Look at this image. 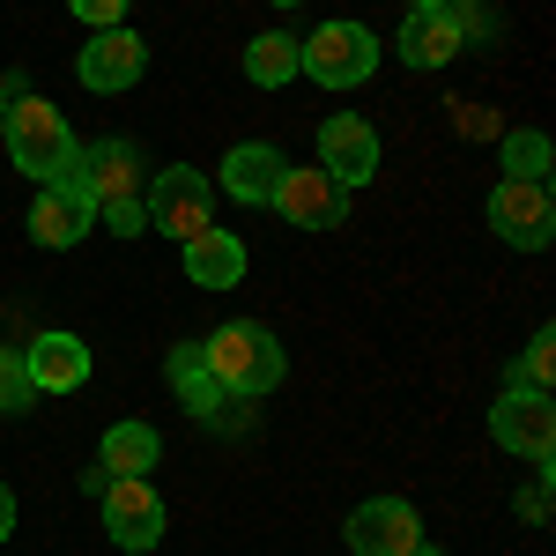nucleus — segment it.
Here are the masks:
<instances>
[{
  "label": "nucleus",
  "instance_id": "obj_13",
  "mask_svg": "<svg viewBox=\"0 0 556 556\" xmlns=\"http://www.w3.org/2000/svg\"><path fill=\"white\" fill-rule=\"evenodd\" d=\"M30 238H38L45 253H67V245H83L89 223H97V208H89L83 193L67 186V178H52V186H38V201H30Z\"/></svg>",
  "mask_w": 556,
  "mask_h": 556
},
{
  "label": "nucleus",
  "instance_id": "obj_4",
  "mask_svg": "<svg viewBox=\"0 0 556 556\" xmlns=\"http://www.w3.org/2000/svg\"><path fill=\"white\" fill-rule=\"evenodd\" d=\"M490 230L519 245V253H542L556 238V201H549V178H497V193H490Z\"/></svg>",
  "mask_w": 556,
  "mask_h": 556
},
{
  "label": "nucleus",
  "instance_id": "obj_11",
  "mask_svg": "<svg viewBox=\"0 0 556 556\" xmlns=\"http://www.w3.org/2000/svg\"><path fill=\"white\" fill-rule=\"evenodd\" d=\"M141 67H149V45L134 38L127 23H112V30H89L83 60H75L83 89H97V97H112V89H134V83H141Z\"/></svg>",
  "mask_w": 556,
  "mask_h": 556
},
{
  "label": "nucleus",
  "instance_id": "obj_15",
  "mask_svg": "<svg viewBox=\"0 0 556 556\" xmlns=\"http://www.w3.org/2000/svg\"><path fill=\"white\" fill-rule=\"evenodd\" d=\"M460 45H468V30H460L453 8H408V23H401V60L408 67H445Z\"/></svg>",
  "mask_w": 556,
  "mask_h": 556
},
{
  "label": "nucleus",
  "instance_id": "obj_10",
  "mask_svg": "<svg viewBox=\"0 0 556 556\" xmlns=\"http://www.w3.org/2000/svg\"><path fill=\"white\" fill-rule=\"evenodd\" d=\"M342 542L356 556H408L424 542V519H416L408 497H371V505H356V513L342 519Z\"/></svg>",
  "mask_w": 556,
  "mask_h": 556
},
{
  "label": "nucleus",
  "instance_id": "obj_12",
  "mask_svg": "<svg viewBox=\"0 0 556 556\" xmlns=\"http://www.w3.org/2000/svg\"><path fill=\"white\" fill-rule=\"evenodd\" d=\"M319 172L334 178V186H371L379 178V134L364 127L356 112H334L327 127H319Z\"/></svg>",
  "mask_w": 556,
  "mask_h": 556
},
{
  "label": "nucleus",
  "instance_id": "obj_25",
  "mask_svg": "<svg viewBox=\"0 0 556 556\" xmlns=\"http://www.w3.org/2000/svg\"><path fill=\"white\" fill-rule=\"evenodd\" d=\"M519 519H527V527H549V468L519 490Z\"/></svg>",
  "mask_w": 556,
  "mask_h": 556
},
{
  "label": "nucleus",
  "instance_id": "obj_21",
  "mask_svg": "<svg viewBox=\"0 0 556 556\" xmlns=\"http://www.w3.org/2000/svg\"><path fill=\"white\" fill-rule=\"evenodd\" d=\"M549 371H556V327H542V334L527 342V356L505 371V386H519V393H549Z\"/></svg>",
  "mask_w": 556,
  "mask_h": 556
},
{
  "label": "nucleus",
  "instance_id": "obj_26",
  "mask_svg": "<svg viewBox=\"0 0 556 556\" xmlns=\"http://www.w3.org/2000/svg\"><path fill=\"white\" fill-rule=\"evenodd\" d=\"M75 15H83L89 30H112V23H127V0H67Z\"/></svg>",
  "mask_w": 556,
  "mask_h": 556
},
{
  "label": "nucleus",
  "instance_id": "obj_16",
  "mask_svg": "<svg viewBox=\"0 0 556 556\" xmlns=\"http://www.w3.org/2000/svg\"><path fill=\"white\" fill-rule=\"evenodd\" d=\"M275 178H282V149H267V141H238L223 156V193L245 201V208H267L275 201Z\"/></svg>",
  "mask_w": 556,
  "mask_h": 556
},
{
  "label": "nucleus",
  "instance_id": "obj_31",
  "mask_svg": "<svg viewBox=\"0 0 556 556\" xmlns=\"http://www.w3.org/2000/svg\"><path fill=\"white\" fill-rule=\"evenodd\" d=\"M275 8H298V0H275Z\"/></svg>",
  "mask_w": 556,
  "mask_h": 556
},
{
  "label": "nucleus",
  "instance_id": "obj_18",
  "mask_svg": "<svg viewBox=\"0 0 556 556\" xmlns=\"http://www.w3.org/2000/svg\"><path fill=\"white\" fill-rule=\"evenodd\" d=\"M104 475H156V460H164V438L149 424H112L104 430Z\"/></svg>",
  "mask_w": 556,
  "mask_h": 556
},
{
  "label": "nucleus",
  "instance_id": "obj_28",
  "mask_svg": "<svg viewBox=\"0 0 556 556\" xmlns=\"http://www.w3.org/2000/svg\"><path fill=\"white\" fill-rule=\"evenodd\" d=\"M408 556H445V549H430V542H416V549H408Z\"/></svg>",
  "mask_w": 556,
  "mask_h": 556
},
{
  "label": "nucleus",
  "instance_id": "obj_14",
  "mask_svg": "<svg viewBox=\"0 0 556 556\" xmlns=\"http://www.w3.org/2000/svg\"><path fill=\"white\" fill-rule=\"evenodd\" d=\"M23 364H30V386L38 393H75V386H89V342L83 334H38V342L23 349Z\"/></svg>",
  "mask_w": 556,
  "mask_h": 556
},
{
  "label": "nucleus",
  "instance_id": "obj_27",
  "mask_svg": "<svg viewBox=\"0 0 556 556\" xmlns=\"http://www.w3.org/2000/svg\"><path fill=\"white\" fill-rule=\"evenodd\" d=\"M8 534H15V490L0 482V542H8Z\"/></svg>",
  "mask_w": 556,
  "mask_h": 556
},
{
  "label": "nucleus",
  "instance_id": "obj_7",
  "mask_svg": "<svg viewBox=\"0 0 556 556\" xmlns=\"http://www.w3.org/2000/svg\"><path fill=\"white\" fill-rule=\"evenodd\" d=\"M104 534L119 549H156L164 542V497L149 475H104Z\"/></svg>",
  "mask_w": 556,
  "mask_h": 556
},
{
  "label": "nucleus",
  "instance_id": "obj_6",
  "mask_svg": "<svg viewBox=\"0 0 556 556\" xmlns=\"http://www.w3.org/2000/svg\"><path fill=\"white\" fill-rule=\"evenodd\" d=\"M141 208H149V223L164 230V238H201V230H215L208 223V178L193 172V164H164L156 172V186L141 193Z\"/></svg>",
  "mask_w": 556,
  "mask_h": 556
},
{
  "label": "nucleus",
  "instance_id": "obj_22",
  "mask_svg": "<svg viewBox=\"0 0 556 556\" xmlns=\"http://www.w3.org/2000/svg\"><path fill=\"white\" fill-rule=\"evenodd\" d=\"M505 178H549V134H505Z\"/></svg>",
  "mask_w": 556,
  "mask_h": 556
},
{
  "label": "nucleus",
  "instance_id": "obj_24",
  "mask_svg": "<svg viewBox=\"0 0 556 556\" xmlns=\"http://www.w3.org/2000/svg\"><path fill=\"white\" fill-rule=\"evenodd\" d=\"M97 223H104L112 238H141V230H149V208H141V193H134V201H104Z\"/></svg>",
  "mask_w": 556,
  "mask_h": 556
},
{
  "label": "nucleus",
  "instance_id": "obj_5",
  "mask_svg": "<svg viewBox=\"0 0 556 556\" xmlns=\"http://www.w3.org/2000/svg\"><path fill=\"white\" fill-rule=\"evenodd\" d=\"M60 178L83 193L89 208H104V201H134V193H141V149L119 141V134H112V141H89V149H75V164H67Z\"/></svg>",
  "mask_w": 556,
  "mask_h": 556
},
{
  "label": "nucleus",
  "instance_id": "obj_2",
  "mask_svg": "<svg viewBox=\"0 0 556 556\" xmlns=\"http://www.w3.org/2000/svg\"><path fill=\"white\" fill-rule=\"evenodd\" d=\"M0 134H8V164L30 172L38 186H52V178L75 164V134L60 119V104H45V97H15V89H8Z\"/></svg>",
  "mask_w": 556,
  "mask_h": 556
},
{
  "label": "nucleus",
  "instance_id": "obj_29",
  "mask_svg": "<svg viewBox=\"0 0 556 556\" xmlns=\"http://www.w3.org/2000/svg\"><path fill=\"white\" fill-rule=\"evenodd\" d=\"M408 8H453V0H408Z\"/></svg>",
  "mask_w": 556,
  "mask_h": 556
},
{
  "label": "nucleus",
  "instance_id": "obj_8",
  "mask_svg": "<svg viewBox=\"0 0 556 556\" xmlns=\"http://www.w3.org/2000/svg\"><path fill=\"white\" fill-rule=\"evenodd\" d=\"M267 208H282V223H298V230H334L349 223V186H334L319 164H282Z\"/></svg>",
  "mask_w": 556,
  "mask_h": 556
},
{
  "label": "nucleus",
  "instance_id": "obj_17",
  "mask_svg": "<svg viewBox=\"0 0 556 556\" xmlns=\"http://www.w3.org/2000/svg\"><path fill=\"white\" fill-rule=\"evenodd\" d=\"M186 282H201V290H230V282H245V245H238L230 230H201V238H186Z\"/></svg>",
  "mask_w": 556,
  "mask_h": 556
},
{
  "label": "nucleus",
  "instance_id": "obj_19",
  "mask_svg": "<svg viewBox=\"0 0 556 556\" xmlns=\"http://www.w3.org/2000/svg\"><path fill=\"white\" fill-rule=\"evenodd\" d=\"M164 371H172V393L193 408V416H215V408H223V386H215V371L201 364V342H178Z\"/></svg>",
  "mask_w": 556,
  "mask_h": 556
},
{
  "label": "nucleus",
  "instance_id": "obj_9",
  "mask_svg": "<svg viewBox=\"0 0 556 556\" xmlns=\"http://www.w3.org/2000/svg\"><path fill=\"white\" fill-rule=\"evenodd\" d=\"M490 438H497L513 460H542V468H549V453H556L549 393H519V386H505V401L490 408Z\"/></svg>",
  "mask_w": 556,
  "mask_h": 556
},
{
  "label": "nucleus",
  "instance_id": "obj_3",
  "mask_svg": "<svg viewBox=\"0 0 556 556\" xmlns=\"http://www.w3.org/2000/svg\"><path fill=\"white\" fill-rule=\"evenodd\" d=\"M298 75L319 89H356L379 75V38L364 23H319L312 38H298Z\"/></svg>",
  "mask_w": 556,
  "mask_h": 556
},
{
  "label": "nucleus",
  "instance_id": "obj_30",
  "mask_svg": "<svg viewBox=\"0 0 556 556\" xmlns=\"http://www.w3.org/2000/svg\"><path fill=\"white\" fill-rule=\"evenodd\" d=\"M0 112H8V75H0Z\"/></svg>",
  "mask_w": 556,
  "mask_h": 556
},
{
  "label": "nucleus",
  "instance_id": "obj_20",
  "mask_svg": "<svg viewBox=\"0 0 556 556\" xmlns=\"http://www.w3.org/2000/svg\"><path fill=\"white\" fill-rule=\"evenodd\" d=\"M245 75H253L260 89H282L298 83V38H282V30H267V38L245 45Z\"/></svg>",
  "mask_w": 556,
  "mask_h": 556
},
{
  "label": "nucleus",
  "instance_id": "obj_23",
  "mask_svg": "<svg viewBox=\"0 0 556 556\" xmlns=\"http://www.w3.org/2000/svg\"><path fill=\"white\" fill-rule=\"evenodd\" d=\"M38 401V386H30V364H23V349H0V416H23Z\"/></svg>",
  "mask_w": 556,
  "mask_h": 556
},
{
  "label": "nucleus",
  "instance_id": "obj_1",
  "mask_svg": "<svg viewBox=\"0 0 556 556\" xmlns=\"http://www.w3.org/2000/svg\"><path fill=\"white\" fill-rule=\"evenodd\" d=\"M201 364H208L215 386H223V393H238V401L275 393V386H282V371H290L282 342H275L260 319H230V327H215L208 342H201Z\"/></svg>",
  "mask_w": 556,
  "mask_h": 556
}]
</instances>
